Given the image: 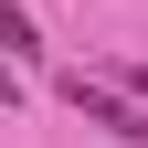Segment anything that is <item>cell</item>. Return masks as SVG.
I'll return each instance as SVG.
<instances>
[{"label": "cell", "mask_w": 148, "mask_h": 148, "mask_svg": "<svg viewBox=\"0 0 148 148\" xmlns=\"http://www.w3.org/2000/svg\"><path fill=\"white\" fill-rule=\"evenodd\" d=\"M64 106H74L85 127H106V138L148 148V95H138V85H95V74H64Z\"/></svg>", "instance_id": "1"}, {"label": "cell", "mask_w": 148, "mask_h": 148, "mask_svg": "<svg viewBox=\"0 0 148 148\" xmlns=\"http://www.w3.org/2000/svg\"><path fill=\"white\" fill-rule=\"evenodd\" d=\"M0 53H42V42H32V11H21V0H0Z\"/></svg>", "instance_id": "2"}, {"label": "cell", "mask_w": 148, "mask_h": 148, "mask_svg": "<svg viewBox=\"0 0 148 148\" xmlns=\"http://www.w3.org/2000/svg\"><path fill=\"white\" fill-rule=\"evenodd\" d=\"M127 85H138V95H148V74H127Z\"/></svg>", "instance_id": "3"}]
</instances>
